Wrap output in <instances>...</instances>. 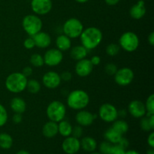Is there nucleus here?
<instances>
[{
  "instance_id": "obj_1",
  "label": "nucleus",
  "mask_w": 154,
  "mask_h": 154,
  "mask_svg": "<svg viewBox=\"0 0 154 154\" xmlns=\"http://www.w3.org/2000/svg\"><path fill=\"white\" fill-rule=\"evenodd\" d=\"M81 45L88 51L97 48L102 42L103 34L100 29L95 26H90L84 29L80 35Z\"/></svg>"
},
{
  "instance_id": "obj_2",
  "label": "nucleus",
  "mask_w": 154,
  "mask_h": 154,
  "mask_svg": "<svg viewBox=\"0 0 154 154\" xmlns=\"http://www.w3.org/2000/svg\"><path fill=\"white\" fill-rule=\"evenodd\" d=\"M66 102L68 107L75 111L85 109L90 103V96L83 90H72L68 95Z\"/></svg>"
},
{
  "instance_id": "obj_3",
  "label": "nucleus",
  "mask_w": 154,
  "mask_h": 154,
  "mask_svg": "<svg viewBox=\"0 0 154 154\" xmlns=\"http://www.w3.org/2000/svg\"><path fill=\"white\" fill-rule=\"evenodd\" d=\"M28 78L21 72H13L6 78L5 85L6 89L12 93H20L26 88Z\"/></svg>"
},
{
  "instance_id": "obj_4",
  "label": "nucleus",
  "mask_w": 154,
  "mask_h": 154,
  "mask_svg": "<svg viewBox=\"0 0 154 154\" xmlns=\"http://www.w3.org/2000/svg\"><path fill=\"white\" fill-rule=\"evenodd\" d=\"M22 27L29 36H34L42 31L43 23L38 15L28 14L23 18Z\"/></svg>"
},
{
  "instance_id": "obj_5",
  "label": "nucleus",
  "mask_w": 154,
  "mask_h": 154,
  "mask_svg": "<svg viewBox=\"0 0 154 154\" xmlns=\"http://www.w3.org/2000/svg\"><path fill=\"white\" fill-rule=\"evenodd\" d=\"M46 114L49 120L59 123L61 120H64L66 117V105L60 101H52L47 107Z\"/></svg>"
},
{
  "instance_id": "obj_6",
  "label": "nucleus",
  "mask_w": 154,
  "mask_h": 154,
  "mask_svg": "<svg viewBox=\"0 0 154 154\" xmlns=\"http://www.w3.org/2000/svg\"><path fill=\"white\" fill-rule=\"evenodd\" d=\"M140 41L138 35L133 32L128 31L123 32L119 38L120 48L129 53L134 52L139 47Z\"/></svg>"
},
{
  "instance_id": "obj_7",
  "label": "nucleus",
  "mask_w": 154,
  "mask_h": 154,
  "mask_svg": "<svg viewBox=\"0 0 154 154\" xmlns=\"http://www.w3.org/2000/svg\"><path fill=\"white\" fill-rule=\"evenodd\" d=\"M84 29V27L82 22L75 17L68 19L65 21L63 26V34L67 35L71 39L79 38Z\"/></svg>"
},
{
  "instance_id": "obj_8",
  "label": "nucleus",
  "mask_w": 154,
  "mask_h": 154,
  "mask_svg": "<svg viewBox=\"0 0 154 154\" xmlns=\"http://www.w3.org/2000/svg\"><path fill=\"white\" fill-rule=\"evenodd\" d=\"M99 116L105 123H113L118 118V110L111 103H105L99 107Z\"/></svg>"
},
{
  "instance_id": "obj_9",
  "label": "nucleus",
  "mask_w": 154,
  "mask_h": 154,
  "mask_svg": "<svg viewBox=\"0 0 154 154\" xmlns=\"http://www.w3.org/2000/svg\"><path fill=\"white\" fill-rule=\"evenodd\" d=\"M114 76V81L116 84L121 87L129 85L133 81L135 74L130 68L123 67L117 69Z\"/></svg>"
},
{
  "instance_id": "obj_10",
  "label": "nucleus",
  "mask_w": 154,
  "mask_h": 154,
  "mask_svg": "<svg viewBox=\"0 0 154 154\" xmlns=\"http://www.w3.org/2000/svg\"><path fill=\"white\" fill-rule=\"evenodd\" d=\"M45 65L49 67L59 66L63 60V53L57 48H51L43 56Z\"/></svg>"
},
{
  "instance_id": "obj_11",
  "label": "nucleus",
  "mask_w": 154,
  "mask_h": 154,
  "mask_svg": "<svg viewBox=\"0 0 154 154\" xmlns=\"http://www.w3.org/2000/svg\"><path fill=\"white\" fill-rule=\"evenodd\" d=\"M53 8L52 0H32L31 9L33 13L38 16L48 14Z\"/></svg>"
},
{
  "instance_id": "obj_12",
  "label": "nucleus",
  "mask_w": 154,
  "mask_h": 154,
  "mask_svg": "<svg viewBox=\"0 0 154 154\" xmlns=\"http://www.w3.org/2000/svg\"><path fill=\"white\" fill-rule=\"evenodd\" d=\"M62 80L60 75L54 71H49L46 72L42 77V84L46 88L54 90L60 87Z\"/></svg>"
},
{
  "instance_id": "obj_13",
  "label": "nucleus",
  "mask_w": 154,
  "mask_h": 154,
  "mask_svg": "<svg viewBox=\"0 0 154 154\" xmlns=\"http://www.w3.org/2000/svg\"><path fill=\"white\" fill-rule=\"evenodd\" d=\"M128 113L130 114L132 117L134 118L140 119L146 115L145 105L143 102L140 100H132L129 102L127 108Z\"/></svg>"
},
{
  "instance_id": "obj_14",
  "label": "nucleus",
  "mask_w": 154,
  "mask_h": 154,
  "mask_svg": "<svg viewBox=\"0 0 154 154\" xmlns=\"http://www.w3.org/2000/svg\"><path fill=\"white\" fill-rule=\"evenodd\" d=\"M62 149L66 154L77 153L81 149L80 140L72 135L66 137L62 143Z\"/></svg>"
},
{
  "instance_id": "obj_15",
  "label": "nucleus",
  "mask_w": 154,
  "mask_h": 154,
  "mask_svg": "<svg viewBox=\"0 0 154 154\" xmlns=\"http://www.w3.org/2000/svg\"><path fill=\"white\" fill-rule=\"evenodd\" d=\"M93 67L94 66H93L90 60L87 58L83 59L79 61H77L75 67V73L81 78H85V77L89 76L92 73Z\"/></svg>"
},
{
  "instance_id": "obj_16",
  "label": "nucleus",
  "mask_w": 154,
  "mask_h": 154,
  "mask_svg": "<svg viewBox=\"0 0 154 154\" xmlns=\"http://www.w3.org/2000/svg\"><path fill=\"white\" fill-rule=\"evenodd\" d=\"M96 120V115L90 111L86 110H80L75 115V120L77 123L82 127L91 126Z\"/></svg>"
},
{
  "instance_id": "obj_17",
  "label": "nucleus",
  "mask_w": 154,
  "mask_h": 154,
  "mask_svg": "<svg viewBox=\"0 0 154 154\" xmlns=\"http://www.w3.org/2000/svg\"><path fill=\"white\" fill-rule=\"evenodd\" d=\"M34 39L35 45L37 48H41V49H45L50 47L52 42V38L50 35L49 33L45 32H39L37 34L32 36Z\"/></svg>"
},
{
  "instance_id": "obj_18",
  "label": "nucleus",
  "mask_w": 154,
  "mask_h": 154,
  "mask_svg": "<svg viewBox=\"0 0 154 154\" xmlns=\"http://www.w3.org/2000/svg\"><path fill=\"white\" fill-rule=\"evenodd\" d=\"M146 14V6L144 0H138L129 9V15L134 20H140Z\"/></svg>"
},
{
  "instance_id": "obj_19",
  "label": "nucleus",
  "mask_w": 154,
  "mask_h": 154,
  "mask_svg": "<svg viewBox=\"0 0 154 154\" xmlns=\"http://www.w3.org/2000/svg\"><path fill=\"white\" fill-rule=\"evenodd\" d=\"M42 134L47 138H53L58 135V123L49 120L44 124Z\"/></svg>"
},
{
  "instance_id": "obj_20",
  "label": "nucleus",
  "mask_w": 154,
  "mask_h": 154,
  "mask_svg": "<svg viewBox=\"0 0 154 154\" xmlns=\"http://www.w3.org/2000/svg\"><path fill=\"white\" fill-rule=\"evenodd\" d=\"M55 43L57 49L61 51L62 52L69 51L72 48V39L64 34L57 36Z\"/></svg>"
},
{
  "instance_id": "obj_21",
  "label": "nucleus",
  "mask_w": 154,
  "mask_h": 154,
  "mask_svg": "<svg viewBox=\"0 0 154 154\" xmlns=\"http://www.w3.org/2000/svg\"><path fill=\"white\" fill-rule=\"evenodd\" d=\"M11 109L14 113L23 114L26 110V103L21 97H14L10 102Z\"/></svg>"
},
{
  "instance_id": "obj_22",
  "label": "nucleus",
  "mask_w": 154,
  "mask_h": 154,
  "mask_svg": "<svg viewBox=\"0 0 154 154\" xmlns=\"http://www.w3.org/2000/svg\"><path fill=\"white\" fill-rule=\"evenodd\" d=\"M87 54H88V50L86 49L81 45L71 48L70 49V57L75 61H79L83 59L87 58Z\"/></svg>"
},
{
  "instance_id": "obj_23",
  "label": "nucleus",
  "mask_w": 154,
  "mask_h": 154,
  "mask_svg": "<svg viewBox=\"0 0 154 154\" xmlns=\"http://www.w3.org/2000/svg\"><path fill=\"white\" fill-rule=\"evenodd\" d=\"M80 142H81V148H82L86 152L92 153V152H94L96 149L97 148V142H96V139L93 138V137H84L80 141Z\"/></svg>"
},
{
  "instance_id": "obj_24",
  "label": "nucleus",
  "mask_w": 154,
  "mask_h": 154,
  "mask_svg": "<svg viewBox=\"0 0 154 154\" xmlns=\"http://www.w3.org/2000/svg\"><path fill=\"white\" fill-rule=\"evenodd\" d=\"M122 137H123V135L119 133L118 132H117L115 129H113L112 127L108 128L104 132V138H105V141H108L113 144H117Z\"/></svg>"
},
{
  "instance_id": "obj_25",
  "label": "nucleus",
  "mask_w": 154,
  "mask_h": 154,
  "mask_svg": "<svg viewBox=\"0 0 154 154\" xmlns=\"http://www.w3.org/2000/svg\"><path fill=\"white\" fill-rule=\"evenodd\" d=\"M72 125L69 121L66 120H63L58 123V133L64 138L72 135Z\"/></svg>"
},
{
  "instance_id": "obj_26",
  "label": "nucleus",
  "mask_w": 154,
  "mask_h": 154,
  "mask_svg": "<svg viewBox=\"0 0 154 154\" xmlns=\"http://www.w3.org/2000/svg\"><path fill=\"white\" fill-rule=\"evenodd\" d=\"M111 127L123 135L129 131V126L127 122L125 121L124 120L117 118V120L113 122V124Z\"/></svg>"
},
{
  "instance_id": "obj_27",
  "label": "nucleus",
  "mask_w": 154,
  "mask_h": 154,
  "mask_svg": "<svg viewBox=\"0 0 154 154\" xmlns=\"http://www.w3.org/2000/svg\"><path fill=\"white\" fill-rule=\"evenodd\" d=\"M13 145V138L9 134L0 133V147L4 150H8Z\"/></svg>"
},
{
  "instance_id": "obj_28",
  "label": "nucleus",
  "mask_w": 154,
  "mask_h": 154,
  "mask_svg": "<svg viewBox=\"0 0 154 154\" xmlns=\"http://www.w3.org/2000/svg\"><path fill=\"white\" fill-rule=\"evenodd\" d=\"M41 86L40 82L36 79H29L27 81L26 88V90H28L29 93H32V94H37L39 93L41 90Z\"/></svg>"
},
{
  "instance_id": "obj_29",
  "label": "nucleus",
  "mask_w": 154,
  "mask_h": 154,
  "mask_svg": "<svg viewBox=\"0 0 154 154\" xmlns=\"http://www.w3.org/2000/svg\"><path fill=\"white\" fill-rule=\"evenodd\" d=\"M30 64L35 68L42 67L45 65L43 56L39 54H33L30 57L29 59Z\"/></svg>"
},
{
  "instance_id": "obj_30",
  "label": "nucleus",
  "mask_w": 154,
  "mask_h": 154,
  "mask_svg": "<svg viewBox=\"0 0 154 154\" xmlns=\"http://www.w3.org/2000/svg\"><path fill=\"white\" fill-rule=\"evenodd\" d=\"M120 47L118 44L116 43H111L106 47L105 49V52L110 57H115L117 54L120 53Z\"/></svg>"
},
{
  "instance_id": "obj_31",
  "label": "nucleus",
  "mask_w": 154,
  "mask_h": 154,
  "mask_svg": "<svg viewBox=\"0 0 154 154\" xmlns=\"http://www.w3.org/2000/svg\"><path fill=\"white\" fill-rule=\"evenodd\" d=\"M145 105L146 111V115H151L154 114V95L150 94V96L147 97L146 102L144 103Z\"/></svg>"
},
{
  "instance_id": "obj_32",
  "label": "nucleus",
  "mask_w": 154,
  "mask_h": 154,
  "mask_svg": "<svg viewBox=\"0 0 154 154\" xmlns=\"http://www.w3.org/2000/svg\"><path fill=\"white\" fill-rule=\"evenodd\" d=\"M113 144L107 141H104L99 144V153L102 154H111L112 150Z\"/></svg>"
},
{
  "instance_id": "obj_33",
  "label": "nucleus",
  "mask_w": 154,
  "mask_h": 154,
  "mask_svg": "<svg viewBox=\"0 0 154 154\" xmlns=\"http://www.w3.org/2000/svg\"><path fill=\"white\" fill-rule=\"evenodd\" d=\"M140 127L144 132H151L153 131V128L151 127L149 122V119L147 116H144L143 117L140 118Z\"/></svg>"
},
{
  "instance_id": "obj_34",
  "label": "nucleus",
  "mask_w": 154,
  "mask_h": 154,
  "mask_svg": "<svg viewBox=\"0 0 154 154\" xmlns=\"http://www.w3.org/2000/svg\"><path fill=\"white\" fill-rule=\"evenodd\" d=\"M8 114L6 108L0 104V127H2L8 122Z\"/></svg>"
},
{
  "instance_id": "obj_35",
  "label": "nucleus",
  "mask_w": 154,
  "mask_h": 154,
  "mask_svg": "<svg viewBox=\"0 0 154 154\" xmlns=\"http://www.w3.org/2000/svg\"><path fill=\"white\" fill-rule=\"evenodd\" d=\"M117 69H118V68H117V65L114 64V63H108V64H106V66H105V73L108 74V75H111V76L115 75Z\"/></svg>"
},
{
  "instance_id": "obj_36",
  "label": "nucleus",
  "mask_w": 154,
  "mask_h": 154,
  "mask_svg": "<svg viewBox=\"0 0 154 154\" xmlns=\"http://www.w3.org/2000/svg\"><path fill=\"white\" fill-rule=\"evenodd\" d=\"M23 46L24 48L27 50H32L35 47L34 39H33L32 36H29V37H27L24 40Z\"/></svg>"
},
{
  "instance_id": "obj_37",
  "label": "nucleus",
  "mask_w": 154,
  "mask_h": 154,
  "mask_svg": "<svg viewBox=\"0 0 154 154\" xmlns=\"http://www.w3.org/2000/svg\"><path fill=\"white\" fill-rule=\"evenodd\" d=\"M83 135V127L81 126L80 125L75 126L72 128V136L75 137L79 139Z\"/></svg>"
},
{
  "instance_id": "obj_38",
  "label": "nucleus",
  "mask_w": 154,
  "mask_h": 154,
  "mask_svg": "<svg viewBox=\"0 0 154 154\" xmlns=\"http://www.w3.org/2000/svg\"><path fill=\"white\" fill-rule=\"evenodd\" d=\"M126 149L122 147L121 146L119 145L118 144H113L112 150H111V154H125L126 153Z\"/></svg>"
},
{
  "instance_id": "obj_39",
  "label": "nucleus",
  "mask_w": 154,
  "mask_h": 154,
  "mask_svg": "<svg viewBox=\"0 0 154 154\" xmlns=\"http://www.w3.org/2000/svg\"><path fill=\"white\" fill-rule=\"evenodd\" d=\"M60 78H61L62 81L68 82L72 79V74L69 71H65V72H62V74L60 75Z\"/></svg>"
},
{
  "instance_id": "obj_40",
  "label": "nucleus",
  "mask_w": 154,
  "mask_h": 154,
  "mask_svg": "<svg viewBox=\"0 0 154 154\" xmlns=\"http://www.w3.org/2000/svg\"><path fill=\"white\" fill-rule=\"evenodd\" d=\"M21 73L24 75L25 77H26L27 78L29 77L32 76L33 74V69L31 66H26V67L23 68V69L22 70Z\"/></svg>"
},
{
  "instance_id": "obj_41",
  "label": "nucleus",
  "mask_w": 154,
  "mask_h": 154,
  "mask_svg": "<svg viewBox=\"0 0 154 154\" xmlns=\"http://www.w3.org/2000/svg\"><path fill=\"white\" fill-rule=\"evenodd\" d=\"M12 121L14 124H20L21 122L23 121V116L21 114H17V113H14L12 117Z\"/></svg>"
},
{
  "instance_id": "obj_42",
  "label": "nucleus",
  "mask_w": 154,
  "mask_h": 154,
  "mask_svg": "<svg viewBox=\"0 0 154 154\" xmlns=\"http://www.w3.org/2000/svg\"><path fill=\"white\" fill-rule=\"evenodd\" d=\"M117 144H119V145L121 146L122 147H123L124 149H126L129 147V140L127 139V138H124V137H122L121 138H120V140L119 141V142L117 143Z\"/></svg>"
},
{
  "instance_id": "obj_43",
  "label": "nucleus",
  "mask_w": 154,
  "mask_h": 154,
  "mask_svg": "<svg viewBox=\"0 0 154 154\" xmlns=\"http://www.w3.org/2000/svg\"><path fill=\"white\" fill-rule=\"evenodd\" d=\"M90 62H91L92 64H93V66H99L101 63L100 57H99V56H97V55L93 56V57L90 58Z\"/></svg>"
},
{
  "instance_id": "obj_44",
  "label": "nucleus",
  "mask_w": 154,
  "mask_h": 154,
  "mask_svg": "<svg viewBox=\"0 0 154 154\" xmlns=\"http://www.w3.org/2000/svg\"><path fill=\"white\" fill-rule=\"evenodd\" d=\"M147 144L150 146V147H152V148L154 147V132L153 131H151V132L149 134L148 138H147Z\"/></svg>"
},
{
  "instance_id": "obj_45",
  "label": "nucleus",
  "mask_w": 154,
  "mask_h": 154,
  "mask_svg": "<svg viewBox=\"0 0 154 154\" xmlns=\"http://www.w3.org/2000/svg\"><path fill=\"white\" fill-rule=\"evenodd\" d=\"M147 41H148V43L150 46H153L154 45V32H151L149 34L148 38H147Z\"/></svg>"
},
{
  "instance_id": "obj_46",
  "label": "nucleus",
  "mask_w": 154,
  "mask_h": 154,
  "mask_svg": "<svg viewBox=\"0 0 154 154\" xmlns=\"http://www.w3.org/2000/svg\"><path fill=\"white\" fill-rule=\"evenodd\" d=\"M120 0H105V3L109 6H114L120 2Z\"/></svg>"
},
{
  "instance_id": "obj_47",
  "label": "nucleus",
  "mask_w": 154,
  "mask_h": 154,
  "mask_svg": "<svg viewBox=\"0 0 154 154\" xmlns=\"http://www.w3.org/2000/svg\"><path fill=\"white\" fill-rule=\"evenodd\" d=\"M127 113H128V111H126V110H124V109L119 110L118 117H120L121 118H124V117H126V115H127Z\"/></svg>"
},
{
  "instance_id": "obj_48",
  "label": "nucleus",
  "mask_w": 154,
  "mask_h": 154,
  "mask_svg": "<svg viewBox=\"0 0 154 154\" xmlns=\"http://www.w3.org/2000/svg\"><path fill=\"white\" fill-rule=\"evenodd\" d=\"M125 154H140L139 152L136 151L135 150H128V151H126Z\"/></svg>"
},
{
  "instance_id": "obj_49",
  "label": "nucleus",
  "mask_w": 154,
  "mask_h": 154,
  "mask_svg": "<svg viewBox=\"0 0 154 154\" xmlns=\"http://www.w3.org/2000/svg\"><path fill=\"white\" fill-rule=\"evenodd\" d=\"M17 154H30L27 150H20L17 153Z\"/></svg>"
},
{
  "instance_id": "obj_50",
  "label": "nucleus",
  "mask_w": 154,
  "mask_h": 154,
  "mask_svg": "<svg viewBox=\"0 0 154 154\" xmlns=\"http://www.w3.org/2000/svg\"><path fill=\"white\" fill-rule=\"evenodd\" d=\"M146 154H154L153 148L150 147V149H148V150H147V153H146Z\"/></svg>"
},
{
  "instance_id": "obj_51",
  "label": "nucleus",
  "mask_w": 154,
  "mask_h": 154,
  "mask_svg": "<svg viewBox=\"0 0 154 154\" xmlns=\"http://www.w3.org/2000/svg\"><path fill=\"white\" fill-rule=\"evenodd\" d=\"M75 1L77 2H78V3H81V4H83V3L87 2L90 1V0H75Z\"/></svg>"
},
{
  "instance_id": "obj_52",
  "label": "nucleus",
  "mask_w": 154,
  "mask_h": 154,
  "mask_svg": "<svg viewBox=\"0 0 154 154\" xmlns=\"http://www.w3.org/2000/svg\"><path fill=\"white\" fill-rule=\"evenodd\" d=\"M90 154H102V153H98V152H92V153H90Z\"/></svg>"
}]
</instances>
